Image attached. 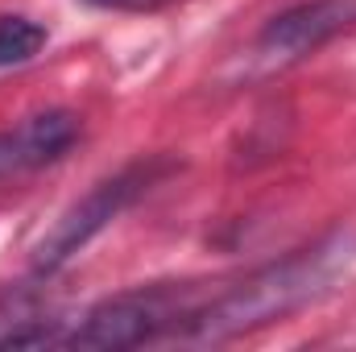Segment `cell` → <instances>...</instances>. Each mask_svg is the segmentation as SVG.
I'll return each mask as SVG.
<instances>
[{
  "label": "cell",
  "mask_w": 356,
  "mask_h": 352,
  "mask_svg": "<svg viewBox=\"0 0 356 352\" xmlns=\"http://www.w3.org/2000/svg\"><path fill=\"white\" fill-rule=\"evenodd\" d=\"M353 232H332L315 241L311 249H298L282 262L253 269L249 278H241L211 303L195 307L175 328V336L182 344H224V340H236L245 332H257L266 323L294 315L298 307H307L336 282V273L353 257Z\"/></svg>",
  "instance_id": "obj_1"
},
{
  "label": "cell",
  "mask_w": 356,
  "mask_h": 352,
  "mask_svg": "<svg viewBox=\"0 0 356 352\" xmlns=\"http://www.w3.org/2000/svg\"><path fill=\"white\" fill-rule=\"evenodd\" d=\"M191 311H195L191 290H175V286L124 290V294L95 303L83 319H75V332H67L63 344L83 352L137 349L145 340H158L162 332H175Z\"/></svg>",
  "instance_id": "obj_2"
},
{
  "label": "cell",
  "mask_w": 356,
  "mask_h": 352,
  "mask_svg": "<svg viewBox=\"0 0 356 352\" xmlns=\"http://www.w3.org/2000/svg\"><path fill=\"white\" fill-rule=\"evenodd\" d=\"M166 166L162 162H133V166H124L120 175L104 178V182H95L88 195L79 199V203H71L54 224H50V232L33 245V257H29V269L38 273V278H50V273H58L63 265L71 262L75 253H83L91 241L154 182V178L162 175Z\"/></svg>",
  "instance_id": "obj_3"
},
{
  "label": "cell",
  "mask_w": 356,
  "mask_h": 352,
  "mask_svg": "<svg viewBox=\"0 0 356 352\" xmlns=\"http://www.w3.org/2000/svg\"><path fill=\"white\" fill-rule=\"evenodd\" d=\"M353 25H356V0H307V4H294V8H286L269 21L257 33L253 54L266 71L294 67L307 54L323 50L332 38L348 33Z\"/></svg>",
  "instance_id": "obj_4"
},
{
  "label": "cell",
  "mask_w": 356,
  "mask_h": 352,
  "mask_svg": "<svg viewBox=\"0 0 356 352\" xmlns=\"http://www.w3.org/2000/svg\"><path fill=\"white\" fill-rule=\"evenodd\" d=\"M79 137V116L67 108H46L25 116L17 129L0 133V175H25L58 162Z\"/></svg>",
  "instance_id": "obj_5"
},
{
  "label": "cell",
  "mask_w": 356,
  "mask_h": 352,
  "mask_svg": "<svg viewBox=\"0 0 356 352\" xmlns=\"http://www.w3.org/2000/svg\"><path fill=\"white\" fill-rule=\"evenodd\" d=\"M63 319H54L33 290L0 294V349H46L63 344Z\"/></svg>",
  "instance_id": "obj_6"
},
{
  "label": "cell",
  "mask_w": 356,
  "mask_h": 352,
  "mask_svg": "<svg viewBox=\"0 0 356 352\" xmlns=\"http://www.w3.org/2000/svg\"><path fill=\"white\" fill-rule=\"evenodd\" d=\"M46 46V29L29 17H0V71L29 63Z\"/></svg>",
  "instance_id": "obj_7"
},
{
  "label": "cell",
  "mask_w": 356,
  "mask_h": 352,
  "mask_svg": "<svg viewBox=\"0 0 356 352\" xmlns=\"http://www.w3.org/2000/svg\"><path fill=\"white\" fill-rule=\"evenodd\" d=\"M91 8H108V13H158L175 0H83Z\"/></svg>",
  "instance_id": "obj_8"
},
{
  "label": "cell",
  "mask_w": 356,
  "mask_h": 352,
  "mask_svg": "<svg viewBox=\"0 0 356 352\" xmlns=\"http://www.w3.org/2000/svg\"><path fill=\"white\" fill-rule=\"evenodd\" d=\"M0 178H4V175H0Z\"/></svg>",
  "instance_id": "obj_9"
}]
</instances>
